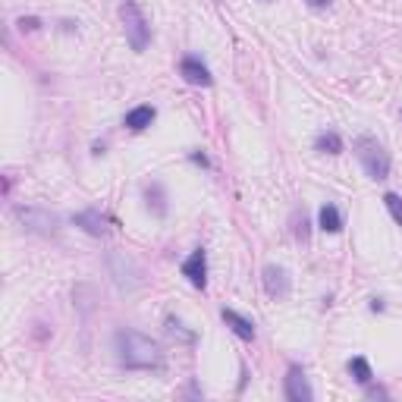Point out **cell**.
Masks as SVG:
<instances>
[{
  "instance_id": "obj_3",
  "label": "cell",
  "mask_w": 402,
  "mask_h": 402,
  "mask_svg": "<svg viewBox=\"0 0 402 402\" xmlns=\"http://www.w3.org/2000/svg\"><path fill=\"white\" fill-rule=\"evenodd\" d=\"M355 154H358L361 167L371 179H387L390 176V154L384 151V145L371 136H361L355 138Z\"/></svg>"
},
{
  "instance_id": "obj_8",
  "label": "cell",
  "mask_w": 402,
  "mask_h": 402,
  "mask_svg": "<svg viewBox=\"0 0 402 402\" xmlns=\"http://www.w3.org/2000/svg\"><path fill=\"white\" fill-rule=\"evenodd\" d=\"M183 273L189 277V283L195 286V290H205L207 283V258H205V249H195L189 254V258L183 261Z\"/></svg>"
},
{
  "instance_id": "obj_19",
  "label": "cell",
  "mask_w": 402,
  "mask_h": 402,
  "mask_svg": "<svg viewBox=\"0 0 402 402\" xmlns=\"http://www.w3.org/2000/svg\"><path fill=\"white\" fill-rule=\"evenodd\" d=\"M292 233H296V239H302V242H305L308 239V220H305V214H296V220H292Z\"/></svg>"
},
{
  "instance_id": "obj_21",
  "label": "cell",
  "mask_w": 402,
  "mask_h": 402,
  "mask_svg": "<svg viewBox=\"0 0 402 402\" xmlns=\"http://www.w3.org/2000/svg\"><path fill=\"white\" fill-rule=\"evenodd\" d=\"M308 4H311V6H327L330 0H308Z\"/></svg>"
},
{
  "instance_id": "obj_2",
  "label": "cell",
  "mask_w": 402,
  "mask_h": 402,
  "mask_svg": "<svg viewBox=\"0 0 402 402\" xmlns=\"http://www.w3.org/2000/svg\"><path fill=\"white\" fill-rule=\"evenodd\" d=\"M119 19H123V29H126V41L132 44V51L142 53L151 44V25L145 19L142 6L136 0H123L119 4Z\"/></svg>"
},
{
  "instance_id": "obj_9",
  "label": "cell",
  "mask_w": 402,
  "mask_h": 402,
  "mask_svg": "<svg viewBox=\"0 0 402 402\" xmlns=\"http://www.w3.org/2000/svg\"><path fill=\"white\" fill-rule=\"evenodd\" d=\"M179 72H183V79L189 85H201V89H207V85L214 82L211 72H207V66L201 63V60H195V57H186L183 63H179Z\"/></svg>"
},
{
  "instance_id": "obj_15",
  "label": "cell",
  "mask_w": 402,
  "mask_h": 402,
  "mask_svg": "<svg viewBox=\"0 0 402 402\" xmlns=\"http://www.w3.org/2000/svg\"><path fill=\"white\" fill-rule=\"evenodd\" d=\"M349 374L355 377V384H361V387H368V384L374 380L371 365H368V361L361 358V355H358V358H352V361H349Z\"/></svg>"
},
{
  "instance_id": "obj_18",
  "label": "cell",
  "mask_w": 402,
  "mask_h": 402,
  "mask_svg": "<svg viewBox=\"0 0 402 402\" xmlns=\"http://www.w3.org/2000/svg\"><path fill=\"white\" fill-rule=\"evenodd\" d=\"M384 205H387V211L393 214V220L402 226V198L396 195V192H387L384 195Z\"/></svg>"
},
{
  "instance_id": "obj_16",
  "label": "cell",
  "mask_w": 402,
  "mask_h": 402,
  "mask_svg": "<svg viewBox=\"0 0 402 402\" xmlns=\"http://www.w3.org/2000/svg\"><path fill=\"white\" fill-rule=\"evenodd\" d=\"M167 333H170L173 339H179V343H195V333L186 330V324L176 318H167Z\"/></svg>"
},
{
  "instance_id": "obj_10",
  "label": "cell",
  "mask_w": 402,
  "mask_h": 402,
  "mask_svg": "<svg viewBox=\"0 0 402 402\" xmlns=\"http://www.w3.org/2000/svg\"><path fill=\"white\" fill-rule=\"evenodd\" d=\"M72 223L82 226L89 236H107L110 233V226H107V217L100 211H79L76 217H72Z\"/></svg>"
},
{
  "instance_id": "obj_12",
  "label": "cell",
  "mask_w": 402,
  "mask_h": 402,
  "mask_svg": "<svg viewBox=\"0 0 402 402\" xmlns=\"http://www.w3.org/2000/svg\"><path fill=\"white\" fill-rule=\"evenodd\" d=\"M154 117H157V110L148 107V104H142V107H136V110L126 113V126L136 129V132H142V129H148V126L154 123Z\"/></svg>"
},
{
  "instance_id": "obj_7",
  "label": "cell",
  "mask_w": 402,
  "mask_h": 402,
  "mask_svg": "<svg viewBox=\"0 0 402 402\" xmlns=\"http://www.w3.org/2000/svg\"><path fill=\"white\" fill-rule=\"evenodd\" d=\"M286 399H292V402H311L314 399L305 371H302L299 365H292L290 374H286Z\"/></svg>"
},
{
  "instance_id": "obj_20",
  "label": "cell",
  "mask_w": 402,
  "mask_h": 402,
  "mask_svg": "<svg viewBox=\"0 0 402 402\" xmlns=\"http://www.w3.org/2000/svg\"><path fill=\"white\" fill-rule=\"evenodd\" d=\"M38 25H41V22H38V19H35V16H29V19H25V16H22V19H19V29H22V32H35V29H38Z\"/></svg>"
},
{
  "instance_id": "obj_14",
  "label": "cell",
  "mask_w": 402,
  "mask_h": 402,
  "mask_svg": "<svg viewBox=\"0 0 402 402\" xmlns=\"http://www.w3.org/2000/svg\"><path fill=\"white\" fill-rule=\"evenodd\" d=\"M314 148H318L320 154H339V151H343V138H339L333 129H327V132H320V136H318Z\"/></svg>"
},
{
  "instance_id": "obj_5",
  "label": "cell",
  "mask_w": 402,
  "mask_h": 402,
  "mask_svg": "<svg viewBox=\"0 0 402 402\" xmlns=\"http://www.w3.org/2000/svg\"><path fill=\"white\" fill-rule=\"evenodd\" d=\"M107 264H110V273H113V280H117V286L119 290H138V286L145 283V273H142V267L136 264V261L129 258L126 252H110V258H107Z\"/></svg>"
},
{
  "instance_id": "obj_4",
  "label": "cell",
  "mask_w": 402,
  "mask_h": 402,
  "mask_svg": "<svg viewBox=\"0 0 402 402\" xmlns=\"http://www.w3.org/2000/svg\"><path fill=\"white\" fill-rule=\"evenodd\" d=\"M16 220L22 223L25 233H35V236H57L60 233V217L44 207H16Z\"/></svg>"
},
{
  "instance_id": "obj_13",
  "label": "cell",
  "mask_w": 402,
  "mask_h": 402,
  "mask_svg": "<svg viewBox=\"0 0 402 402\" xmlns=\"http://www.w3.org/2000/svg\"><path fill=\"white\" fill-rule=\"evenodd\" d=\"M318 223H320V230H324V233H339V230H343V217H339V211L333 205L320 207Z\"/></svg>"
},
{
  "instance_id": "obj_6",
  "label": "cell",
  "mask_w": 402,
  "mask_h": 402,
  "mask_svg": "<svg viewBox=\"0 0 402 402\" xmlns=\"http://www.w3.org/2000/svg\"><path fill=\"white\" fill-rule=\"evenodd\" d=\"M264 290L271 299H286L290 296V273H286V267L280 264H267L264 267Z\"/></svg>"
},
{
  "instance_id": "obj_1",
  "label": "cell",
  "mask_w": 402,
  "mask_h": 402,
  "mask_svg": "<svg viewBox=\"0 0 402 402\" xmlns=\"http://www.w3.org/2000/svg\"><path fill=\"white\" fill-rule=\"evenodd\" d=\"M117 343V358L119 365L136 368V371H148V368H160L164 365V355H160V346L154 339L142 337L136 330H119L113 337Z\"/></svg>"
},
{
  "instance_id": "obj_11",
  "label": "cell",
  "mask_w": 402,
  "mask_h": 402,
  "mask_svg": "<svg viewBox=\"0 0 402 402\" xmlns=\"http://www.w3.org/2000/svg\"><path fill=\"white\" fill-rule=\"evenodd\" d=\"M223 320H226V327H230L233 333H236L239 339H245V343H252L254 339V324L249 318H242L239 311H233V308H223Z\"/></svg>"
},
{
  "instance_id": "obj_17",
  "label": "cell",
  "mask_w": 402,
  "mask_h": 402,
  "mask_svg": "<svg viewBox=\"0 0 402 402\" xmlns=\"http://www.w3.org/2000/svg\"><path fill=\"white\" fill-rule=\"evenodd\" d=\"M145 195H148V207L154 205V214H157V217H164V214H167V205H164V189H160V186L154 183V186H148V189H145Z\"/></svg>"
}]
</instances>
